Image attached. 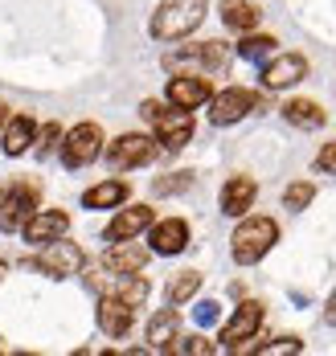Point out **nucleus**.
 Listing matches in <instances>:
<instances>
[{
    "label": "nucleus",
    "mask_w": 336,
    "mask_h": 356,
    "mask_svg": "<svg viewBox=\"0 0 336 356\" xmlns=\"http://www.w3.org/2000/svg\"><path fill=\"white\" fill-rule=\"evenodd\" d=\"M144 266H148V250L136 246L131 238L127 242H111V250L103 254V270L107 275H136Z\"/></svg>",
    "instance_id": "dca6fc26"
},
{
    "label": "nucleus",
    "mask_w": 336,
    "mask_h": 356,
    "mask_svg": "<svg viewBox=\"0 0 336 356\" xmlns=\"http://www.w3.org/2000/svg\"><path fill=\"white\" fill-rule=\"evenodd\" d=\"M127 180H103V184H95V188H86L82 193V205L86 209H115V205H123L127 201Z\"/></svg>",
    "instance_id": "aec40b11"
},
{
    "label": "nucleus",
    "mask_w": 336,
    "mask_h": 356,
    "mask_svg": "<svg viewBox=\"0 0 336 356\" xmlns=\"http://www.w3.org/2000/svg\"><path fill=\"white\" fill-rule=\"evenodd\" d=\"M283 119L291 123V127H299V131H316V127H324V107L320 103H312V99H291L287 107H283Z\"/></svg>",
    "instance_id": "412c9836"
},
{
    "label": "nucleus",
    "mask_w": 336,
    "mask_h": 356,
    "mask_svg": "<svg viewBox=\"0 0 336 356\" xmlns=\"http://www.w3.org/2000/svg\"><path fill=\"white\" fill-rule=\"evenodd\" d=\"M131 320H136V307L123 303L119 295H103L99 299V327H103V336H111V340L127 336L131 332Z\"/></svg>",
    "instance_id": "2eb2a0df"
},
{
    "label": "nucleus",
    "mask_w": 336,
    "mask_h": 356,
    "mask_svg": "<svg viewBox=\"0 0 336 356\" xmlns=\"http://www.w3.org/2000/svg\"><path fill=\"white\" fill-rule=\"evenodd\" d=\"M324 323H328V327H336V291H333V299L324 303Z\"/></svg>",
    "instance_id": "473e14b6"
},
{
    "label": "nucleus",
    "mask_w": 336,
    "mask_h": 356,
    "mask_svg": "<svg viewBox=\"0 0 336 356\" xmlns=\"http://www.w3.org/2000/svg\"><path fill=\"white\" fill-rule=\"evenodd\" d=\"M197 291H201V275H197V270H181V275L168 283V303L181 307V303H189Z\"/></svg>",
    "instance_id": "393cba45"
},
{
    "label": "nucleus",
    "mask_w": 336,
    "mask_h": 356,
    "mask_svg": "<svg viewBox=\"0 0 336 356\" xmlns=\"http://www.w3.org/2000/svg\"><path fill=\"white\" fill-rule=\"evenodd\" d=\"M82 262H86L82 246L66 242V234H62V238L45 242V250L38 254V262H33V266H38L41 275H49V279H70V275L82 270Z\"/></svg>",
    "instance_id": "0eeeda50"
},
{
    "label": "nucleus",
    "mask_w": 336,
    "mask_h": 356,
    "mask_svg": "<svg viewBox=\"0 0 336 356\" xmlns=\"http://www.w3.org/2000/svg\"><path fill=\"white\" fill-rule=\"evenodd\" d=\"M168 353H185V356H209V353H214V344H209L205 336H185V340L177 336V340L168 344Z\"/></svg>",
    "instance_id": "cd10ccee"
},
{
    "label": "nucleus",
    "mask_w": 336,
    "mask_h": 356,
    "mask_svg": "<svg viewBox=\"0 0 336 356\" xmlns=\"http://www.w3.org/2000/svg\"><path fill=\"white\" fill-rule=\"evenodd\" d=\"M262 327V303H255V299H246V303H238V312H234V320L222 327V348H238L242 340H255Z\"/></svg>",
    "instance_id": "9b49d317"
},
{
    "label": "nucleus",
    "mask_w": 336,
    "mask_h": 356,
    "mask_svg": "<svg viewBox=\"0 0 336 356\" xmlns=\"http://www.w3.org/2000/svg\"><path fill=\"white\" fill-rule=\"evenodd\" d=\"M259 4H250V0H222V21L225 29H238V33H250L255 25H259Z\"/></svg>",
    "instance_id": "5701e85b"
},
{
    "label": "nucleus",
    "mask_w": 336,
    "mask_h": 356,
    "mask_svg": "<svg viewBox=\"0 0 336 356\" xmlns=\"http://www.w3.org/2000/svg\"><path fill=\"white\" fill-rule=\"evenodd\" d=\"M189 184H193V172H173V177L152 180V193L156 197H173V193H185Z\"/></svg>",
    "instance_id": "bb28decb"
},
{
    "label": "nucleus",
    "mask_w": 336,
    "mask_h": 356,
    "mask_svg": "<svg viewBox=\"0 0 336 356\" xmlns=\"http://www.w3.org/2000/svg\"><path fill=\"white\" fill-rule=\"evenodd\" d=\"M189 246V221L181 217H164V221H152L148 225V250L152 254H181Z\"/></svg>",
    "instance_id": "ddd939ff"
},
{
    "label": "nucleus",
    "mask_w": 336,
    "mask_h": 356,
    "mask_svg": "<svg viewBox=\"0 0 336 356\" xmlns=\"http://www.w3.org/2000/svg\"><path fill=\"white\" fill-rule=\"evenodd\" d=\"M4 123H8V107L0 103V131H4Z\"/></svg>",
    "instance_id": "72a5a7b5"
},
{
    "label": "nucleus",
    "mask_w": 336,
    "mask_h": 356,
    "mask_svg": "<svg viewBox=\"0 0 336 356\" xmlns=\"http://www.w3.org/2000/svg\"><path fill=\"white\" fill-rule=\"evenodd\" d=\"M259 197V184L250 177H230L222 184V213L225 217H246V209L255 205Z\"/></svg>",
    "instance_id": "a211bd4d"
},
{
    "label": "nucleus",
    "mask_w": 336,
    "mask_h": 356,
    "mask_svg": "<svg viewBox=\"0 0 336 356\" xmlns=\"http://www.w3.org/2000/svg\"><path fill=\"white\" fill-rule=\"evenodd\" d=\"M58 147H62V127H58V123H45V127H41L38 156H49V152H58Z\"/></svg>",
    "instance_id": "c85d7f7f"
},
{
    "label": "nucleus",
    "mask_w": 336,
    "mask_h": 356,
    "mask_svg": "<svg viewBox=\"0 0 336 356\" xmlns=\"http://www.w3.org/2000/svg\"><path fill=\"white\" fill-rule=\"evenodd\" d=\"M4 270H8V266H4V262H0V279H4Z\"/></svg>",
    "instance_id": "f704fd0d"
},
{
    "label": "nucleus",
    "mask_w": 336,
    "mask_h": 356,
    "mask_svg": "<svg viewBox=\"0 0 336 356\" xmlns=\"http://www.w3.org/2000/svg\"><path fill=\"white\" fill-rule=\"evenodd\" d=\"M222 316V307L214 303V299H205V303H197V323H218Z\"/></svg>",
    "instance_id": "2f4dec72"
},
{
    "label": "nucleus",
    "mask_w": 336,
    "mask_h": 356,
    "mask_svg": "<svg viewBox=\"0 0 336 356\" xmlns=\"http://www.w3.org/2000/svg\"><path fill=\"white\" fill-rule=\"evenodd\" d=\"M209 0H164L152 13V37L156 41H181L205 21Z\"/></svg>",
    "instance_id": "f03ea898"
},
{
    "label": "nucleus",
    "mask_w": 336,
    "mask_h": 356,
    "mask_svg": "<svg viewBox=\"0 0 336 356\" xmlns=\"http://www.w3.org/2000/svg\"><path fill=\"white\" fill-rule=\"evenodd\" d=\"M262 356H283V353H303V344H299L296 336H283V340H275V344H259Z\"/></svg>",
    "instance_id": "c756f323"
},
{
    "label": "nucleus",
    "mask_w": 336,
    "mask_h": 356,
    "mask_svg": "<svg viewBox=\"0 0 336 356\" xmlns=\"http://www.w3.org/2000/svg\"><path fill=\"white\" fill-rule=\"evenodd\" d=\"M140 115H144V123L156 131V143H164L168 152H181V147L193 140V111L148 99V103L140 107Z\"/></svg>",
    "instance_id": "f257e3e1"
},
{
    "label": "nucleus",
    "mask_w": 336,
    "mask_h": 356,
    "mask_svg": "<svg viewBox=\"0 0 336 356\" xmlns=\"http://www.w3.org/2000/svg\"><path fill=\"white\" fill-rule=\"evenodd\" d=\"M312 201H316V184H312V180H296V184H287V193H283V205L296 209V213L307 209Z\"/></svg>",
    "instance_id": "a878e982"
},
{
    "label": "nucleus",
    "mask_w": 336,
    "mask_h": 356,
    "mask_svg": "<svg viewBox=\"0 0 336 356\" xmlns=\"http://www.w3.org/2000/svg\"><path fill=\"white\" fill-rule=\"evenodd\" d=\"M303 78H307V58L303 54H279L275 62L262 66V86L266 90H287Z\"/></svg>",
    "instance_id": "f8f14e48"
},
{
    "label": "nucleus",
    "mask_w": 336,
    "mask_h": 356,
    "mask_svg": "<svg viewBox=\"0 0 336 356\" xmlns=\"http://www.w3.org/2000/svg\"><path fill=\"white\" fill-rule=\"evenodd\" d=\"M62 164L66 168H86V164H95L99 160V152H103V127L99 123H78L70 127L66 136H62Z\"/></svg>",
    "instance_id": "423d86ee"
},
{
    "label": "nucleus",
    "mask_w": 336,
    "mask_h": 356,
    "mask_svg": "<svg viewBox=\"0 0 336 356\" xmlns=\"http://www.w3.org/2000/svg\"><path fill=\"white\" fill-rule=\"evenodd\" d=\"M279 242V225L271 217H242V225L230 238V254L238 266H255L259 258L271 254V246Z\"/></svg>",
    "instance_id": "7ed1b4c3"
},
{
    "label": "nucleus",
    "mask_w": 336,
    "mask_h": 356,
    "mask_svg": "<svg viewBox=\"0 0 336 356\" xmlns=\"http://www.w3.org/2000/svg\"><path fill=\"white\" fill-rule=\"evenodd\" d=\"M168 103L173 107H185V111H197L209 103V95H214V82L205 78V74H177V78H168Z\"/></svg>",
    "instance_id": "1a4fd4ad"
},
{
    "label": "nucleus",
    "mask_w": 336,
    "mask_h": 356,
    "mask_svg": "<svg viewBox=\"0 0 336 356\" xmlns=\"http://www.w3.org/2000/svg\"><path fill=\"white\" fill-rule=\"evenodd\" d=\"M156 152H160L156 136L127 131V136H119L115 143H107V164H111V172H131V168L152 164V160H156Z\"/></svg>",
    "instance_id": "39448f33"
},
{
    "label": "nucleus",
    "mask_w": 336,
    "mask_h": 356,
    "mask_svg": "<svg viewBox=\"0 0 336 356\" xmlns=\"http://www.w3.org/2000/svg\"><path fill=\"white\" fill-rule=\"evenodd\" d=\"M152 225V209L148 205H131V209H119L107 225V242H127V238H140L144 229Z\"/></svg>",
    "instance_id": "f3484780"
},
{
    "label": "nucleus",
    "mask_w": 336,
    "mask_h": 356,
    "mask_svg": "<svg viewBox=\"0 0 336 356\" xmlns=\"http://www.w3.org/2000/svg\"><path fill=\"white\" fill-rule=\"evenodd\" d=\"M271 54H275V37L266 33H242V41H238V58H246V62H262Z\"/></svg>",
    "instance_id": "b1692460"
},
{
    "label": "nucleus",
    "mask_w": 336,
    "mask_h": 356,
    "mask_svg": "<svg viewBox=\"0 0 336 356\" xmlns=\"http://www.w3.org/2000/svg\"><path fill=\"white\" fill-rule=\"evenodd\" d=\"M255 107H259V95L246 90V86L218 90V95H209V123H214V127H230V123L246 119Z\"/></svg>",
    "instance_id": "6e6552de"
},
{
    "label": "nucleus",
    "mask_w": 336,
    "mask_h": 356,
    "mask_svg": "<svg viewBox=\"0 0 336 356\" xmlns=\"http://www.w3.org/2000/svg\"><path fill=\"white\" fill-rule=\"evenodd\" d=\"M177 327H181V316H177V307L168 303L164 312H156L148 320V348H168V344L177 340Z\"/></svg>",
    "instance_id": "4be33fe9"
},
{
    "label": "nucleus",
    "mask_w": 336,
    "mask_h": 356,
    "mask_svg": "<svg viewBox=\"0 0 336 356\" xmlns=\"http://www.w3.org/2000/svg\"><path fill=\"white\" fill-rule=\"evenodd\" d=\"M316 168H320V172H328V177H336V140L320 147V156H316Z\"/></svg>",
    "instance_id": "7c9ffc66"
},
{
    "label": "nucleus",
    "mask_w": 336,
    "mask_h": 356,
    "mask_svg": "<svg viewBox=\"0 0 336 356\" xmlns=\"http://www.w3.org/2000/svg\"><path fill=\"white\" fill-rule=\"evenodd\" d=\"M66 229H70V217L62 213V209H38V213H33L29 221H25V225H21L25 242H33V246H45V242L62 238Z\"/></svg>",
    "instance_id": "4468645a"
},
{
    "label": "nucleus",
    "mask_w": 336,
    "mask_h": 356,
    "mask_svg": "<svg viewBox=\"0 0 336 356\" xmlns=\"http://www.w3.org/2000/svg\"><path fill=\"white\" fill-rule=\"evenodd\" d=\"M33 213H38V184L17 180V184L0 188V229L4 234H17Z\"/></svg>",
    "instance_id": "20e7f679"
},
{
    "label": "nucleus",
    "mask_w": 336,
    "mask_h": 356,
    "mask_svg": "<svg viewBox=\"0 0 336 356\" xmlns=\"http://www.w3.org/2000/svg\"><path fill=\"white\" fill-rule=\"evenodd\" d=\"M33 140H38L33 119H29V115H8L4 136H0V143H4V156H25V152L33 147Z\"/></svg>",
    "instance_id": "6ab92c4d"
},
{
    "label": "nucleus",
    "mask_w": 336,
    "mask_h": 356,
    "mask_svg": "<svg viewBox=\"0 0 336 356\" xmlns=\"http://www.w3.org/2000/svg\"><path fill=\"white\" fill-rule=\"evenodd\" d=\"M173 70L177 66H201V70H225V62H230V54H225L222 41H201V45H181L177 54H168L164 58Z\"/></svg>",
    "instance_id": "9d476101"
}]
</instances>
